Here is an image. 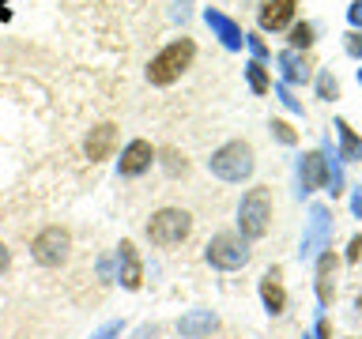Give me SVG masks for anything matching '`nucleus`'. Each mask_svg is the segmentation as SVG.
I'll list each match as a JSON object with an SVG mask.
<instances>
[{
    "label": "nucleus",
    "mask_w": 362,
    "mask_h": 339,
    "mask_svg": "<svg viewBox=\"0 0 362 339\" xmlns=\"http://www.w3.org/2000/svg\"><path fill=\"white\" fill-rule=\"evenodd\" d=\"M192 56H197V45H192V38L170 42L163 53L151 56V64H147V79H151L155 87H170V83H174V79H181V72L192 64Z\"/></svg>",
    "instance_id": "nucleus-1"
},
{
    "label": "nucleus",
    "mask_w": 362,
    "mask_h": 339,
    "mask_svg": "<svg viewBox=\"0 0 362 339\" xmlns=\"http://www.w3.org/2000/svg\"><path fill=\"white\" fill-rule=\"evenodd\" d=\"M253 147L249 143H242V140H230V143H223L219 151H215L211 158H208V170L219 181H245L249 174H253Z\"/></svg>",
    "instance_id": "nucleus-2"
},
{
    "label": "nucleus",
    "mask_w": 362,
    "mask_h": 339,
    "mask_svg": "<svg viewBox=\"0 0 362 339\" xmlns=\"http://www.w3.org/2000/svg\"><path fill=\"white\" fill-rule=\"evenodd\" d=\"M272 222V192L264 185L249 189L242 196V208H238V226H242L245 237H264Z\"/></svg>",
    "instance_id": "nucleus-3"
},
{
    "label": "nucleus",
    "mask_w": 362,
    "mask_h": 339,
    "mask_svg": "<svg viewBox=\"0 0 362 339\" xmlns=\"http://www.w3.org/2000/svg\"><path fill=\"white\" fill-rule=\"evenodd\" d=\"M192 230V215L181 211V208H163L151 215V222H147V237H151L155 245H181Z\"/></svg>",
    "instance_id": "nucleus-4"
},
{
    "label": "nucleus",
    "mask_w": 362,
    "mask_h": 339,
    "mask_svg": "<svg viewBox=\"0 0 362 339\" xmlns=\"http://www.w3.org/2000/svg\"><path fill=\"white\" fill-rule=\"evenodd\" d=\"M208 264L211 268H223V271H234V268H245L249 264V245L242 242L238 234H215L208 242Z\"/></svg>",
    "instance_id": "nucleus-5"
},
{
    "label": "nucleus",
    "mask_w": 362,
    "mask_h": 339,
    "mask_svg": "<svg viewBox=\"0 0 362 339\" xmlns=\"http://www.w3.org/2000/svg\"><path fill=\"white\" fill-rule=\"evenodd\" d=\"M68 249H72L68 230H61V226H45V230L34 237L30 253H34V260H38L42 268H61L68 260Z\"/></svg>",
    "instance_id": "nucleus-6"
},
{
    "label": "nucleus",
    "mask_w": 362,
    "mask_h": 339,
    "mask_svg": "<svg viewBox=\"0 0 362 339\" xmlns=\"http://www.w3.org/2000/svg\"><path fill=\"white\" fill-rule=\"evenodd\" d=\"M151 162H155L151 143H147V140H132V143L121 151V162H117V170H121V177H136V174H144V170L151 166Z\"/></svg>",
    "instance_id": "nucleus-7"
},
{
    "label": "nucleus",
    "mask_w": 362,
    "mask_h": 339,
    "mask_svg": "<svg viewBox=\"0 0 362 339\" xmlns=\"http://www.w3.org/2000/svg\"><path fill=\"white\" fill-rule=\"evenodd\" d=\"M117 260H121V271H117L121 287H124V290H140L144 264H140V256H136V245H132V242H121V245H117Z\"/></svg>",
    "instance_id": "nucleus-8"
},
{
    "label": "nucleus",
    "mask_w": 362,
    "mask_h": 339,
    "mask_svg": "<svg viewBox=\"0 0 362 339\" xmlns=\"http://www.w3.org/2000/svg\"><path fill=\"white\" fill-rule=\"evenodd\" d=\"M113 147H117V124H98V129H90L87 136V143H83V151L90 162H102V158H110L113 155Z\"/></svg>",
    "instance_id": "nucleus-9"
},
{
    "label": "nucleus",
    "mask_w": 362,
    "mask_h": 339,
    "mask_svg": "<svg viewBox=\"0 0 362 339\" xmlns=\"http://www.w3.org/2000/svg\"><path fill=\"white\" fill-rule=\"evenodd\" d=\"M204 23H208V27H211L215 34H219L226 49H242L245 34H242V27H238V23H234L230 16H223V11H215V8H208V11H204Z\"/></svg>",
    "instance_id": "nucleus-10"
},
{
    "label": "nucleus",
    "mask_w": 362,
    "mask_h": 339,
    "mask_svg": "<svg viewBox=\"0 0 362 339\" xmlns=\"http://www.w3.org/2000/svg\"><path fill=\"white\" fill-rule=\"evenodd\" d=\"M215 313L211 309H192V313H185L177 321V332L185 335V339H204V335H211L215 332Z\"/></svg>",
    "instance_id": "nucleus-11"
},
{
    "label": "nucleus",
    "mask_w": 362,
    "mask_h": 339,
    "mask_svg": "<svg viewBox=\"0 0 362 339\" xmlns=\"http://www.w3.org/2000/svg\"><path fill=\"white\" fill-rule=\"evenodd\" d=\"M294 19V0H264L260 4V27L264 30H283Z\"/></svg>",
    "instance_id": "nucleus-12"
},
{
    "label": "nucleus",
    "mask_w": 362,
    "mask_h": 339,
    "mask_svg": "<svg viewBox=\"0 0 362 339\" xmlns=\"http://www.w3.org/2000/svg\"><path fill=\"white\" fill-rule=\"evenodd\" d=\"M260 302H264V309L272 316H279L287 309V290H283V282H279V271H268V275L260 279Z\"/></svg>",
    "instance_id": "nucleus-13"
},
{
    "label": "nucleus",
    "mask_w": 362,
    "mask_h": 339,
    "mask_svg": "<svg viewBox=\"0 0 362 339\" xmlns=\"http://www.w3.org/2000/svg\"><path fill=\"white\" fill-rule=\"evenodd\" d=\"M325 177H328V162H325V155L321 151H310L302 158V196L305 192H313V189H321L325 185Z\"/></svg>",
    "instance_id": "nucleus-14"
},
{
    "label": "nucleus",
    "mask_w": 362,
    "mask_h": 339,
    "mask_svg": "<svg viewBox=\"0 0 362 339\" xmlns=\"http://www.w3.org/2000/svg\"><path fill=\"white\" fill-rule=\"evenodd\" d=\"M325 234H328V208H317L310 211V234L302 237V256H313L317 249H321V242H325Z\"/></svg>",
    "instance_id": "nucleus-15"
},
{
    "label": "nucleus",
    "mask_w": 362,
    "mask_h": 339,
    "mask_svg": "<svg viewBox=\"0 0 362 339\" xmlns=\"http://www.w3.org/2000/svg\"><path fill=\"white\" fill-rule=\"evenodd\" d=\"M276 61L283 68V83H305V79H310V61H305L298 49H283Z\"/></svg>",
    "instance_id": "nucleus-16"
},
{
    "label": "nucleus",
    "mask_w": 362,
    "mask_h": 339,
    "mask_svg": "<svg viewBox=\"0 0 362 339\" xmlns=\"http://www.w3.org/2000/svg\"><path fill=\"white\" fill-rule=\"evenodd\" d=\"M336 256L332 253H321V260H317V298H321V305L332 302L336 294Z\"/></svg>",
    "instance_id": "nucleus-17"
},
{
    "label": "nucleus",
    "mask_w": 362,
    "mask_h": 339,
    "mask_svg": "<svg viewBox=\"0 0 362 339\" xmlns=\"http://www.w3.org/2000/svg\"><path fill=\"white\" fill-rule=\"evenodd\" d=\"M336 132H339V158H344V162L362 158V136L351 129L347 121H336Z\"/></svg>",
    "instance_id": "nucleus-18"
},
{
    "label": "nucleus",
    "mask_w": 362,
    "mask_h": 339,
    "mask_svg": "<svg viewBox=\"0 0 362 339\" xmlns=\"http://www.w3.org/2000/svg\"><path fill=\"white\" fill-rule=\"evenodd\" d=\"M245 79H249V87H253L257 95H264V90L272 87L268 83V72H264V64H260V61H249L245 64Z\"/></svg>",
    "instance_id": "nucleus-19"
},
{
    "label": "nucleus",
    "mask_w": 362,
    "mask_h": 339,
    "mask_svg": "<svg viewBox=\"0 0 362 339\" xmlns=\"http://www.w3.org/2000/svg\"><path fill=\"white\" fill-rule=\"evenodd\" d=\"M310 45H313V27H310V23L291 27V49H310Z\"/></svg>",
    "instance_id": "nucleus-20"
},
{
    "label": "nucleus",
    "mask_w": 362,
    "mask_h": 339,
    "mask_svg": "<svg viewBox=\"0 0 362 339\" xmlns=\"http://www.w3.org/2000/svg\"><path fill=\"white\" fill-rule=\"evenodd\" d=\"M317 95H321V98H328V102H332V98L339 95V87H336V79H332V76H328V72H321V76H317Z\"/></svg>",
    "instance_id": "nucleus-21"
},
{
    "label": "nucleus",
    "mask_w": 362,
    "mask_h": 339,
    "mask_svg": "<svg viewBox=\"0 0 362 339\" xmlns=\"http://www.w3.org/2000/svg\"><path fill=\"white\" fill-rule=\"evenodd\" d=\"M272 132H276L279 143H294V129H291L287 121H272Z\"/></svg>",
    "instance_id": "nucleus-22"
},
{
    "label": "nucleus",
    "mask_w": 362,
    "mask_h": 339,
    "mask_svg": "<svg viewBox=\"0 0 362 339\" xmlns=\"http://www.w3.org/2000/svg\"><path fill=\"white\" fill-rule=\"evenodd\" d=\"M276 95H279V102H283V106H287V109H294V113H302V102H298V98H291V90H287V83H279V87H276Z\"/></svg>",
    "instance_id": "nucleus-23"
},
{
    "label": "nucleus",
    "mask_w": 362,
    "mask_h": 339,
    "mask_svg": "<svg viewBox=\"0 0 362 339\" xmlns=\"http://www.w3.org/2000/svg\"><path fill=\"white\" fill-rule=\"evenodd\" d=\"M344 38H347V42H344V45H347V53H351V56H362V34H358V30H351V34H344Z\"/></svg>",
    "instance_id": "nucleus-24"
},
{
    "label": "nucleus",
    "mask_w": 362,
    "mask_h": 339,
    "mask_svg": "<svg viewBox=\"0 0 362 339\" xmlns=\"http://www.w3.org/2000/svg\"><path fill=\"white\" fill-rule=\"evenodd\" d=\"M121 328H124L121 321H110L106 328H98V332H95V335H90V339H113V335H121Z\"/></svg>",
    "instance_id": "nucleus-25"
},
{
    "label": "nucleus",
    "mask_w": 362,
    "mask_h": 339,
    "mask_svg": "<svg viewBox=\"0 0 362 339\" xmlns=\"http://www.w3.org/2000/svg\"><path fill=\"white\" fill-rule=\"evenodd\" d=\"M163 158H166V170H170V174H177V170H185V155H177V151H166Z\"/></svg>",
    "instance_id": "nucleus-26"
},
{
    "label": "nucleus",
    "mask_w": 362,
    "mask_h": 339,
    "mask_svg": "<svg viewBox=\"0 0 362 339\" xmlns=\"http://www.w3.org/2000/svg\"><path fill=\"white\" fill-rule=\"evenodd\" d=\"M347 260L355 264V260H362V234L358 237H351V249H347Z\"/></svg>",
    "instance_id": "nucleus-27"
},
{
    "label": "nucleus",
    "mask_w": 362,
    "mask_h": 339,
    "mask_svg": "<svg viewBox=\"0 0 362 339\" xmlns=\"http://www.w3.org/2000/svg\"><path fill=\"white\" fill-rule=\"evenodd\" d=\"M245 42L253 45V53H257V56H268V45H264V38H257V34H245Z\"/></svg>",
    "instance_id": "nucleus-28"
},
{
    "label": "nucleus",
    "mask_w": 362,
    "mask_h": 339,
    "mask_svg": "<svg viewBox=\"0 0 362 339\" xmlns=\"http://www.w3.org/2000/svg\"><path fill=\"white\" fill-rule=\"evenodd\" d=\"M347 19L355 23V27H362V0H358V4H351V11H347Z\"/></svg>",
    "instance_id": "nucleus-29"
},
{
    "label": "nucleus",
    "mask_w": 362,
    "mask_h": 339,
    "mask_svg": "<svg viewBox=\"0 0 362 339\" xmlns=\"http://www.w3.org/2000/svg\"><path fill=\"white\" fill-rule=\"evenodd\" d=\"M8 264H11V253H8V245H4V242H0V271H4Z\"/></svg>",
    "instance_id": "nucleus-30"
},
{
    "label": "nucleus",
    "mask_w": 362,
    "mask_h": 339,
    "mask_svg": "<svg viewBox=\"0 0 362 339\" xmlns=\"http://www.w3.org/2000/svg\"><path fill=\"white\" fill-rule=\"evenodd\" d=\"M351 211H355V215H362V189L355 192V200H351Z\"/></svg>",
    "instance_id": "nucleus-31"
},
{
    "label": "nucleus",
    "mask_w": 362,
    "mask_h": 339,
    "mask_svg": "<svg viewBox=\"0 0 362 339\" xmlns=\"http://www.w3.org/2000/svg\"><path fill=\"white\" fill-rule=\"evenodd\" d=\"M11 19V8H8V0H0V23H8Z\"/></svg>",
    "instance_id": "nucleus-32"
},
{
    "label": "nucleus",
    "mask_w": 362,
    "mask_h": 339,
    "mask_svg": "<svg viewBox=\"0 0 362 339\" xmlns=\"http://www.w3.org/2000/svg\"><path fill=\"white\" fill-rule=\"evenodd\" d=\"M355 305H358V309H362V294H358V302H355Z\"/></svg>",
    "instance_id": "nucleus-33"
},
{
    "label": "nucleus",
    "mask_w": 362,
    "mask_h": 339,
    "mask_svg": "<svg viewBox=\"0 0 362 339\" xmlns=\"http://www.w3.org/2000/svg\"><path fill=\"white\" fill-rule=\"evenodd\" d=\"M358 79H362V68H358Z\"/></svg>",
    "instance_id": "nucleus-34"
},
{
    "label": "nucleus",
    "mask_w": 362,
    "mask_h": 339,
    "mask_svg": "<svg viewBox=\"0 0 362 339\" xmlns=\"http://www.w3.org/2000/svg\"><path fill=\"white\" fill-rule=\"evenodd\" d=\"M310 339H317V335H310Z\"/></svg>",
    "instance_id": "nucleus-35"
}]
</instances>
